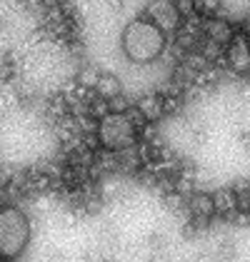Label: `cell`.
Instances as JSON below:
<instances>
[{
    "label": "cell",
    "mask_w": 250,
    "mask_h": 262,
    "mask_svg": "<svg viewBox=\"0 0 250 262\" xmlns=\"http://www.w3.org/2000/svg\"><path fill=\"white\" fill-rule=\"evenodd\" d=\"M120 48L123 55L133 65H153L160 60V55L168 48V35L148 18H133L123 28L120 35Z\"/></svg>",
    "instance_id": "cell-1"
},
{
    "label": "cell",
    "mask_w": 250,
    "mask_h": 262,
    "mask_svg": "<svg viewBox=\"0 0 250 262\" xmlns=\"http://www.w3.org/2000/svg\"><path fill=\"white\" fill-rule=\"evenodd\" d=\"M30 242V220L15 205H0V260H15Z\"/></svg>",
    "instance_id": "cell-2"
},
{
    "label": "cell",
    "mask_w": 250,
    "mask_h": 262,
    "mask_svg": "<svg viewBox=\"0 0 250 262\" xmlns=\"http://www.w3.org/2000/svg\"><path fill=\"white\" fill-rule=\"evenodd\" d=\"M95 138H98V145L103 150H113L115 152V150H125V147L135 145L138 133L128 122L123 113H108L95 125Z\"/></svg>",
    "instance_id": "cell-3"
},
{
    "label": "cell",
    "mask_w": 250,
    "mask_h": 262,
    "mask_svg": "<svg viewBox=\"0 0 250 262\" xmlns=\"http://www.w3.org/2000/svg\"><path fill=\"white\" fill-rule=\"evenodd\" d=\"M143 18L153 23V25H158L163 33H175L178 30V25H180V13L175 10V5H173V0H150L145 5V10H143Z\"/></svg>",
    "instance_id": "cell-4"
},
{
    "label": "cell",
    "mask_w": 250,
    "mask_h": 262,
    "mask_svg": "<svg viewBox=\"0 0 250 262\" xmlns=\"http://www.w3.org/2000/svg\"><path fill=\"white\" fill-rule=\"evenodd\" d=\"M225 65L240 78L250 70V45L245 40V33H235V38L225 48Z\"/></svg>",
    "instance_id": "cell-5"
},
{
    "label": "cell",
    "mask_w": 250,
    "mask_h": 262,
    "mask_svg": "<svg viewBox=\"0 0 250 262\" xmlns=\"http://www.w3.org/2000/svg\"><path fill=\"white\" fill-rule=\"evenodd\" d=\"M203 33H205V38L213 40L215 45L228 48L238 30H235V25L230 20H225L223 15H215V18H205V20H203Z\"/></svg>",
    "instance_id": "cell-6"
},
{
    "label": "cell",
    "mask_w": 250,
    "mask_h": 262,
    "mask_svg": "<svg viewBox=\"0 0 250 262\" xmlns=\"http://www.w3.org/2000/svg\"><path fill=\"white\" fill-rule=\"evenodd\" d=\"M213 198V210H215V217H223V220H233L235 212H238V202H235V192L233 187H215L210 192Z\"/></svg>",
    "instance_id": "cell-7"
},
{
    "label": "cell",
    "mask_w": 250,
    "mask_h": 262,
    "mask_svg": "<svg viewBox=\"0 0 250 262\" xmlns=\"http://www.w3.org/2000/svg\"><path fill=\"white\" fill-rule=\"evenodd\" d=\"M190 217H215V210H213V198H210L208 190L198 187L185 202Z\"/></svg>",
    "instance_id": "cell-8"
},
{
    "label": "cell",
    "mask_w": 250,
    "mask_h": 262,
    "mask_svg": "<svg viewBox=\"0 0 250 262\" xmlns=\"http://www.w3.org/2000/svg\"><path fill=\"white\" fill-rule=\"evenodd\" d=\"M133 105L143 113V118H145L148 122H158L160 118H165V115H163V98H160V93H145V95H140Z\"/></svg>",
    "instance_id": "cell-9"
},
{
    "label": "cell",
    "mask_w": 250,
    "mask_h": 262,
    "mask_svg": "<svg viewBox=\"0 0 250 262\" xmlns=\"http://www.w3.org/2000/svg\"><path fill=\"white\" fill-rule=\"evenodd\" d=\"M93 93H95V95H100V98H105V100H110L113 95L123 93V82H120L118 75H113V73H100V75H98V80H95Z\"/></svg>",
    "instance_id": "cell-10"
},
{
    "label": "cell",
    "mask_w": 250,
    "mask_h": 262,
    "mask_svg": "<svg viewBox=\"0 0 250 262\" xmlns=\"http://www.w3.org/2000/svg\"><path fill=\"white\" fill-rule=\"evenodd\" d=\"M193 8L200 18H215L223 8V0H193Z\"/></svg>",
    "instance_id": "cell-11"
},
{
    "label": "cell",
    "mask_w": 250,
    "mask_h": 262,
    "mask_svg": "<svg viewBox=\"0 0 250 262\" xmlns=\"http://www.w3.org/2000/svg\"><path fill=\"white\" fill-rule=\"evenodd\" d=\"M133 105V100L125 95V93H118V95H113L110 100H108V107H110V113H125L128 107Z\"/></svg>",
    "instance_id": "cell-12"
},
{
    "label": "cell",
    "mask_w": 250,
    "mask_h": 262,
    "mask_svg": "<svg viewBox=\"0 0 250 262\" xmlns=\"http://www.w3.org/2000/svg\"><path fill=\"white\" fill-rule=\"evenodd\" d=\"M173 5H175V10L180 13V18H190V15H195L193 0H173Z\"/></svg>",
    "instance_id": "cell-13"
},
{
    "label": "cell",
    "mask_w": 250,
    "mask_h": 262,
    "mask_svg": "<svg viewBox=\"0 0 250 262\" xmlns=\"http://www.w3.org/2000/svg\"><path fill=\"white\" fill-rule=\"evenodd\" d=\"M105 5H108L110 13H123L125 10V0H105Z\"/></svg>",
    "instance_id": "cell-14"
},
{
    "label": "cell",
    "mask_w": 250,
    "mask_h": 262,
    "mask_svg": "<svg viewBox=\"0 0 250 262\" xmlns=\"http://www.w3.org/2000/svg\"><path fill=\"white\" fill-rule=\"evenodd\" d=\"M243 33H250V10L245 13V18H243Z\"/></svg>",
    "instance_id": "cell-15"
},
{
    "label": "cell",
    "mask_w": 250,
    "mask_h": 262,
    "mask_svg": "<svg viewBox=\"0 0 250 262\" xmlns=\"http://www.w3.org/2000/svg\"><path fill=\"white\" fill-rule=\"evenodd\" d=\"M100 262H115V260H113V257H105V260H100Z\"/></svg>",
    "instance_id": "cell-16"
},
{
    "label": "cell",
    "mask_w": 250,
    "mask_h": 262,
    "mask_svg": "<svg viewBox=\"0 0 250 262\" xmlns=\"http://www.w3.org/2000/svg\"><path fill=\"white\" fill-rule=\"evenodd\" d=\"M243 78H248V80H250V70H248V73H245V75H243Z\"/></svg>",
    "instance_id": "cell-17"
}]
</instances>
